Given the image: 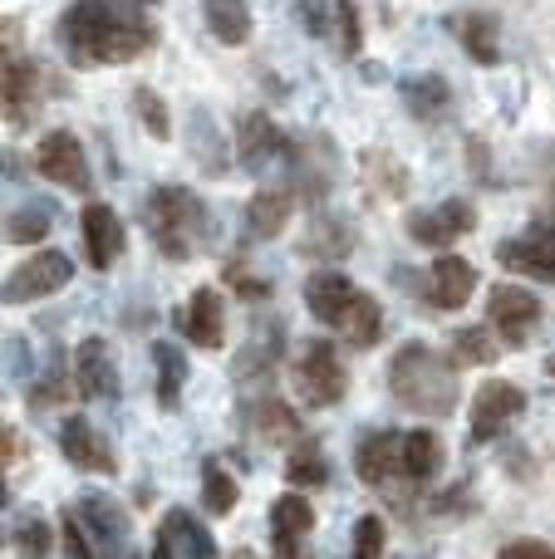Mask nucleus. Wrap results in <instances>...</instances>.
Returning <instances> with one entry per match:
<instances>
[{"instance_id":"obj_35","label":"nucleus","mask_w":555,"mask_h":559,"mask_svg":"<svg viewBox=\"0 0 555 559\" xmlns=\"http://www.w3.org/2000/svg\"><path fill=\"white\" fill-rule=\"evenodd\" d=\"M59 540H64V555L69 559H104L94 545V535L84 531V521H79V511H69L64 521H59Z\"/></svg>"},{"instance_id":"obj_1","label":"nucleus","mask_w":555,"mask_h":559,"mask_svg":"<svg viewBox=\"0 0 555 559\" xmlns=\"http://www.w3.org/2000/svg\"><path fill=\"white\" fill-rule=\"evenodd\" d=\"M389 393L418 417H452L458 407V368L433 344H403L389 358Z\"/></svg>"},{"instance_id":"obj_41","label":"nucleus","mask_w":555,"mask_h":559,"mask_svg":"<svg viewBox=\"0 0 555 559\" xmlns=\"http://www.w3.org/2000/svg\"><path fill=\"white\" fill-rule=\"evenodd\" d=\"M226 559H256V550H246V545H241V550H232Z\"/></svg>"},{"instance_id":"obj_4","label":"nucleus","mask_w":555,"mask_h":559,"mask_svg":"<svg viewBox=\"0 0 555 559\" xmlns=\"http://www.w3.org/2000/svg\"><path fill=\"white\" fill-rule=\"evenodd\" d=\"M295 397L305 407H334L350 388V373H344V358L334 354L330 338H305L300 354H295Z\"/></svg>"},{"instance_id":"obj_33","label":"nucleus","mask_w":555,"mask_h":559,"mask_svg":"<svg viewBox=\"0 0 555 559\" xmlns=\"http://www.w3.org/2000/svg\"><path fill=\"white\" fill-rule=\"evenodd\" d=\"M133 114L143 118V128L163 143V138H173V118H167V104L153 94V88H133Z\"/></svg>"},{"instance_id":"obj_27","label":"nucleus","mask_w":555,"mask_h":559,"mask_svg":"<svg viewBox=\"0 0 555 559\" xmlns=\"http://www.w3.org/2000/svg\"><path fill=\"white\" fill-rule=\"evenodd\" d=\"M157 531H163L167 540L177 545V550H187L192 559H216V545H212V535H206V525L197 521V515H187V511H167Z\"/></svg>"},{"instance_id":"obj_2","label":"nucleus","mask_w":555,"mask_h":559,"mask_svg":"<svg viewBox=\"0 0 555 559\" xmlns=\"http://www.w3.org/2000/svg\"><path fill=\"white\" fill-rule=\"evenodd\" d=\"M143 226L167 261H187L197 251V236H202V206H197V197L187 187H157L147 197Z\"/></svg>"},{"instance_id":"obj_20","label":"nucleus","mask_w":555,"mask_h":559,"mask_svg":"<svg viewBox=\"0 0 555 559\" xmlns=\"http://www.w3.org/2000/svg\"><path fill=\"white\" fill-rule=\"evenodd\" d=\"M153 368H157V407L163 413H177L187 388V354L173 344V338H157L153 344Z\"/></svg>"},{"instance_id":"obj_37","label":"nucleus","mask_w":555,"mask_h":559,"mask_svg":"<svg viewBox=\"0 0 555 559\" xmlns=\"http://www.w3.org/2000/svg\"><path fill=\"white\" fill-rule=\"evenodd\" d=\"M334 25H340V55L354 59L359 55V10H354V0H334Z\"/></svg>"},{"instance_id":"obj_24","label":"nucleus","mask_w":555,"mask_h":559,"mask_svg":"<svg viewBox=\"0 0 555 559\" xmlns=\"http://www.w3.org/2000/svg\"><path fill=\"white\" fill-rule=\"evenodd\" d=\"M285 481L291 491H315V486L330 481V466H324V447L315 437H300L291 447V462H285Z\"/></svg>"},{"instance_id":"obj_15","label":"nucleus","mask_w":555,"mask_h":559,"mask_svg":"<svg viewBox=\"0 0 555 559\" xmlns=\"http://www.w3.org/2000/svg\"><path fill=\"white\" fill-rule=\"evenodd\" d=\"M74 393L79 397H114L118 393V368H114V348L104 338H84L74 348Z\"/></svg>"},{"instance_id":"obj_18","label":"nucleus","mask_w":555,"mask_h":559,"mask_svg":"<svg viewBox=\"0 0 555 559\" xmlns=\"http://www.w3.org/2000/svg\"><path fill=\"white\" fill-rule=\"evenodd\" d=\"M442 472V442L438 432L418 427V432H403V447H399V476L409 486H423Z\"/></svg>"},{"instance_id":"obj_25","label":"nucleus","mask_w":555,"mask_h":559,"mask_svg":"<svg viewBox=\"0 0 555 559\" xmlns=\"http://www.w3.org/2000/svg\"><path fill=\"white\" fill-rule=\"evenodd\" d=\"M236 501H241V486H236V476L226 472L216 456H206V462H202V506H206V515L226 521V515L236 511Z\"/></svg>"},{"instance_id":"obj_11","label":"nucleus","mask_w":555,"mask_h":559,"mask_svg":"<svg viewBox=\"0 0 555 559\" xmlns=\"http://www.w3.org/2000/svg\"><path fill=\"white\" fill-rule=\"evenodd\" d=\"M487 314H492V324L501 329V338L517 348L521 338L531 334V324L541 319V299L531 295V289H521V285H492Z\"/></svg>"},{"instance_id":"obj_8","label":"nucleus","mask_w":555,"mask_h":559,"mask_svg":"<svg viewBox=\"0 0 555 559\" xmlns=\"http://www.w3.org/2000/svg\"><path fill=\"white\" fill-rule=\"evenodd\" d=\"M359 299H364V289L340 271H315L310 280H305V305H310V314L320 319V324H330L334 334L350 324V314H354Z\"/></svg>"},{"instance_id":"obj_10","label":"nucleus","mask_w":555,"mask_h":559,"mask_svg":"<svg viewBox=\"0 0 555 559\" xmlns=\"http://www.w3.org/2000/svg\"><path fill=\"white\" fill-rule=\"evenodd\" d=\"M79 521H84V531L94 535L98 555L104 559H128V515L123 506L114 501V496H79Z\"/></svg>"},{"instance_id":"obj_16","label":"nucleus","mask_w":555,"mask_h":559,"mask_svg":"<svg viewBox=\"0 0 555 559\" xmlns=\"http://www.w3.org/2000/svg\"><path fill=\"white\" fill-rule=\"evenodd\" d=\"M177 324H182L187 344H197V348H222V338H226V314H222V295H216V285H197Z\"/></svg>"},{"instance_id":"obj_21","label":"nucleus","mask_w":555,"mask_h":559,"mask_svg":"<svg viewBox=\"0 0 555 559\" xmlns=\"http://www.w3.org/2000/svg\"><path fill=\"white\" fill-rule=\"evenodd\" d=\"M285 222H291V192H281V187H265L246 202V236H256V241L281 236Z\"/></svg>"},{"instance_id":"obj_38","label":"nucleus","mask_w":555,"mask_h":559,"mask_svg":"<svg viewBox=\"0 0 555 559\" xmlns=\"http://www.w3.org/2000/svg\"><path fill=\"white\" fill-rule=\"evenodd\" d=\"M497 559H555L551 545H541V540H511V545H501Z\"/></svg>"},{"instance_id":"obj_22","label":"nucleus","mask_w":555,"mask_h":559,"mask_svg":"<svg viewBox=\"0 0 555 559\" xmlns=\"http://www.w3.org/2000/svg\"><path fill=\"white\" fill-rule=\"evenodd\" d=\"M448 29L462 39V49H468L477 64H497V20H492V15L468 10V15H452Z\"/></svg>"},{"instance_id":"obj_29","label":"nucleus","mask_w":555,"mask_h":559,"mask_svg":"<svg viewBox=\"0 0 555 559\" xmlns=\"http://www.w3.org/2000/svg\"><path fill=\"white\" fill-rule=\"evenodd\" d=\"M409 236H413L418 246H433V251H442V246H452L462 231L452 226V216L438 206V212H413V216H409Z\"/></svg>"},{"instance_id":"obj_39","label":"nucleus","mask_w":555,"mask_h":559,"mask_svg":"<svg viewBox=\"0 0 555 559\" xmlns=\"http://www.w3.org/2000/svg\"><path fill=\"white\" fill-rule=\"evenodd\" d=\"M153 559H182V555H177V545H173V540H167V535H163V531H157V535H153Z\"/></svg>"},{"instance_id":"obj_13","label":"nucleus","mask_w":555,"mask_h":559,"mask_svg":"<svg viewBox=\"0 0 555 559\" xmlns=\"http://www.w3.org/2000/svg\"><path fill=\"white\" fill-rule=\"evenodd\" d=\"M399 447H403V432H389V427L359 437V447H354V472H359V481L374 486V491L403 481L399 476Z\"/></svg>"},{"instance_id":"obj_30","label":"nucleus","mask_w":555,"mask_h":559,"mask_svg":"<svg viewBox=\"0 0 555 559\" xmlns=\"http://www.w3.org/2000/svg\"><path fill=\"white\" fill-rule=\"evenodd\" d=\"M497 358V344H492V329H458L452 334V364H468V368H482Z\"/></svg>"},{"instance_id":"obj_36","label":"nucleus","mask_w":555,"mask_h":559,"mask_svg":"<svg viewBox=\"0 0 555 559\" xmlns=\"http://www.w3.org/2000/svg\"><path fill=\"white\" fill-rule=\"evenodd\" d=\"M5 236H10L15 246L45 241V236H49V216L39 212V206H29V212H15V216H10V226H5Z\"/></svg>"},{"instance_id":"obj_42","label":"nucleus","mask_w":555,"mask_h":559,"mask_svg":"<svg viewBox=\"0 0 555 559\" xmlns=\"http://www.w3.org/2000/svg\"><path fill=\"white\" fill-rule=\"evenodd\" d=\"M546 373H551V378H555V358H546Z\"/></svg>"},{"instance_id":"obj_3","label":"nucleus","mask_w":555,"mask_h":559,"mask_svg":"<svg viewBox=\"0 0 555 559\" xmlns=\"http://www.w3.org/2000/svg\"><path fill=\"white\" fill-rule=\"evenodd\" d=\"M118 10L114 0H74L59 20V39L69 49V64L88 69V64H108V45H114V29H118Z\"/></svg>"},{"instance_id":"obj_32","label":"nucleus","mask_w":555,"mask_h":559,"mask_svg":"<svg viewBox=\"0 0 555 559\" xmlns=\"http://www.w3.org/2000/svg\"><path fill=\"white\" fill-rule=\"evenodd\" d=\"M10 545L25 559H45V555H55V531H49L45 521H20L15 531H10Z\"/></svg>"},{"instance_id":"obj_14","label":"nucleus","mask_w":555,"mask_h":559,"mask_svg":"<svg viewBox=\"0 0 555 559\" xmlns=\"http://www.w3.org/2000/svg\"><path fill=\"white\" fill-rule=\"evenodd\" d=\"M310 531H315V506L305 501V491L275 496V506H271V545H275V559H295V555H300V540Z\"/></svg>"},{"instance_id":"obj_19","label":"nucleus","mask_w":555,"mask_h":559,"mask_svg":"<svg viewBox=\"0 0 555 559\" xmlns=\"http://www.w3.org/2000/svg\"><path fill=\"white\" fill-rule=\"evenodd\" d=\"M497 261L517 275H531V280H551L555 285V241L551 236H527V241H501Z\"/></svg>"},{"instance_id":"obj_28","label":"nucleus","mask_w":555,"mask_h":559,"mask_svg":"<svg viewBox=\"0 0 555 559\" xmlns=\"http://www.w3.org/2000/svg\"><path fill=\"white\" fill-rule=\"evenodd\" d=\"M256 432H261V442H300V417H295L291 403H281V397H265V403H256Z\"/></svg>"},{"instance_id":"obj_9","label":"nucleus","mask_w":555,"mask_h":559,"mask_svg":"<svg viewBox=\"0 0 555 559\" xmlns=\"http://www.w3.org/2000/svg\"><path fill=\"white\" fill-rule=\"evenodd\" d=\"M59 452H64V462L79 466V472H98V476L118 472L108 437H98V427L88 423V417H79V413L59 423Z\"/></svg>"},{"instance_id":"obj_26","label":"nucleus","mask_w":555,"mask_h":559,"mask_svg":"<svg viewBox=\"0 0 555 559\" xmlns=\"http://www.w3.org/2000/svg\"><path fill=\"white\" fill-rule=\"evenodd\" d=\"M206 10V29H212L222 45H246V35H251V10H246V0H202Z\"/></svg>"},{"instance_id":"obj_23","label":"nucleus","mask_w":555,"mask_h":559,"mask_svg":"<svg viewBox=\"0 0 555 559\" xmlns=\"http://www.w3.org/2000/svg\"><path fill=\"white\" fill-rule=\"evenodd\" d=\"M285 138L275 133V123L265 114H246L241 118V133H236V153H241L246 167H261L271 163V153H281Z\"/></svg>"},{"instance_id":"obj_43","label":"nucleus","mask_w":555,"mask_h":559,"mask_svg":"<svg viewBox=\"0 0 555 559\" xmlns=\"http://www.w3.org/2000/svg\"><path fill=\"white\" fill-rule=\"evenodd\" d=\"M295 559H310V555H295Z\"/></svg>"},{"instance_id":"obj_7","label":"nucleus","mask_w":555,"mask_h":559,"mask_svg":"<svg viewBox=\"0 0 555 559\" xmlns=\"http://www.w3.org/2000/svg\"><path fill=\"white\" fill-rule=\"evenodd\" d=\"M35 167H39L45 182L64 187V192H88V157H84V147H79V138L64 133V128L39 138Z\"/></svg>"},{"instance_id":"obj_31","label":"nucleus","mask_w":555,"mask_h":559,"mask_svg":"<svg viewBox=\"0 0 555 559\" xmlns=\"http://www.w3.org/2000/svg\"><path fill=\"white\" fill-rule=\"evenodd\" d=\"M403 94H409V108H413L418 118H438L442 108H448V84H442L438 74L409 79V84H403Z\"/></svg>"},{"instance_id":"obj_17","label":"nucleus","mask_w":555,"mask_h":559,"mask_svg":"<svg viewBox=\"0 0 555 559\" xmlns=\"http://www.w3.org/2000/svg\"><path fill=\"white\" fill-rule=\"evenodd\" d=\"M472 289H477V271H472V261H462V255H438L428 271V299L438 309H462L472 299Z\"/></svg>"},{"instance_id":"obj_12","label":"nucleus","mask_w":555,"mask_h":559,"mask_svg":"<svg viewBox=\"0 0 555 559\" xmlns=\"http://www.w3.org/2000/svg\"><path fill=\"white\" fill-rule=\"evenodd\" d=\"M79 231H84V251L94 271H114V261L123 255V222L108 202H88L79 216Z\"/></svg>"},{"instance_id":"obj_34","label":"nucleus","mask_w":555,"mask_h":559,"mask_svg":"<svg viewBox=\"0 0 555 559\" xmlns=\"http://www.w3.org/2000/svg\"><path fill=\"white\" fill-rule=\"evenodd\" d=\"M383 540H389V525L383 515H359L354 521V559H383Z\"/></svg>"},{"instance_id":"obj_6","label":"nucleus","mask_w":555,"mask_h":559,"mask_svg":"<svg viewBox=\"0 0 555 559\" xmlns=\"http://www.w3.org/2000/svg\"><path fill=\"white\" fill-rule=\"evenodd\" d=\"M521 413H527V393H521L511 378H492V383H482L477 397H472V442H492V437H501Z\"/></svg>"},{"instance_id":"obj_40","label":"nucleus","mask_w":555,"mask_h":559,"mask_svg":"<svg viewBox=\"0 0 555 559\" xmlns=\"http://www.w3.org/2000/svg\"><path fill=\"white\" fill-rule=\"evenodd\" d=\"M5 462H15V427L5 423Z\"/></svg>"},{"instance_id":"obj_5","label":"nucleus","mask_w":555,"mask_h":559,"mask_svg":"<svg viewBox=\"0 0 555 559\" xmlns=\"http://www.w3.org/2000/svg\"><path fill=\"white\" fill-rule=\"evenodd\" d=\"M74 280V261L64 251H35L29 261H20L5 280V305H29V299L59 295Z\"/></svg>"}]
</instances>
